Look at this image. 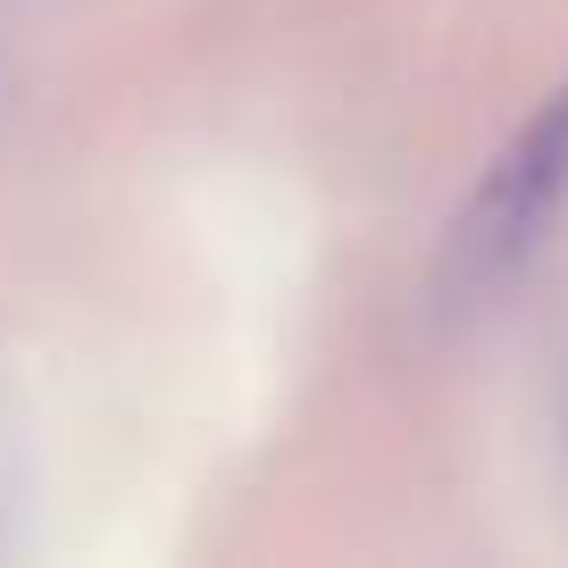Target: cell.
<instances>
[{
	"label": "cell",
	"instance_id": "cell-1",
	"mask_svg": "<svg viewBox=\"0 0 568 568\" xmlns=\"http://www.w3.org/2000/svg\"><path fill=\"white\" fill-rule=\"evenodd\" d=\"M560 201H568V84L518 125V142L494 160V176L477 184V201L460 217V260L477 276H501L510 260L535 251V234L560 217Z\"/></svg>",
	"mask_w": 568,
	"mask_h": 568
}]
</instances>
